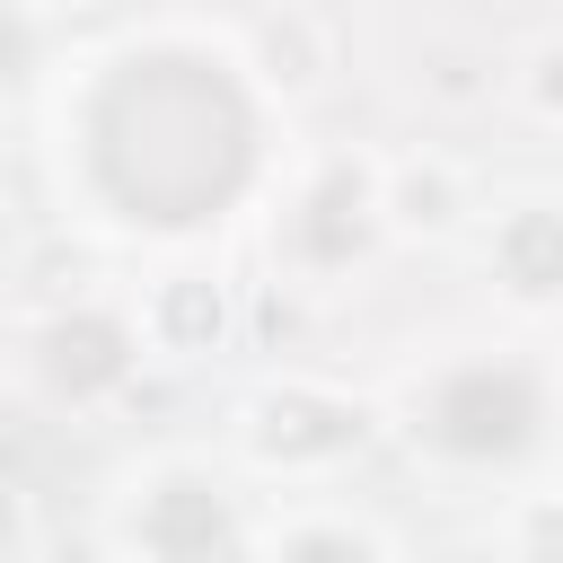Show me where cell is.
I'll use <instances>...</instances> for the list:
<instances>
[{
	"mask_svg": "<svg viewBox=\"0 0 563 563\" xmlns=\"http://www.w3.org/2000/svg\"><path fill=\"white\" fill-rule=\"evenodd\" d=\"M290 563H361V545H343V537H308Z\"/></svg>",
	"mask_w": 563,
	"mask_h": 563,
	"instance_id": "1",
	"label": "cell"
}]
</instances>
